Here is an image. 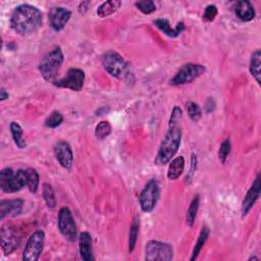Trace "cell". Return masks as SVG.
<instances>
[{
  "label": "cell",
  "instance_id": "obj_27",
  "mask_svg": "<svg viewBox=\"0 0 261 261\" xmlns=\"http://www.w3.org/2000/svg\"><path fill=\"white\" fill-rule=\"evenodd\" d=\"M26 172H27V187L29 188L31 193L36 194L38 192L39 185H40L39 173L37 172L36 169L31 167L27 168Z\"/></svg>",
  "mask_w": 261,
  "mask_h": 261
},
{
  "label": "cell",
  "instance_id": "obj_32",
  "mask_svg": "<svg viewBox=\"0 0 261 261\" xmlns=\"http://www.w3.org/2000/svg\"><path fill=\"white\" fill-rule=\"evenodd\" d=\"M135 6L144 15H151L156 11V6L153 2H151V0H143V2H137L135 4Z\"/></svg>",
  "mask_w": 261,
  "mask_h": 261
},
{
  "label": "cell",
  "instance_id": "obj_3",
  "mask_svg": "<svg viewBox=\"0 0 261 261\" xmlns=\"http://www.w3.org/2000/svg\"><path fill=\"white\" fill-rule=\"evenodd\" d=\"M102 65L104 70L112 77L124 82L134 81L133 74L124 58L116 51L110 50L103 54Z\"/></svg>",
  "mask_w": 261,
  "mask_h": 261
},
{
  "label": "cell",
  "instance_id": "obj_24",
  "mask_svg": "<svg viewBox=\"0 0 261 261\" xmlns=\"http://www.w3.org/2000/svg\"><path fill=\"white\" fill-rule=\"evenodd\" d=\"M11 133H12V137L14 139L15 144L20 148V149H24L27 147V143L26 140L23 138L24 135V130L22 128V126L17 122V121H12L11 125Z\"/></svg>",
  "mask_w": 261,
  "mask_h": 261
},
{
  "label": "cell",
  "instance_id": "obj_31",
  "mask_svg": "<svg viewBox=\"0 0 261 261\" xmlns=\"http://www.w3.org/2000/svg\"><path fill=\"white\" fill-rule=\"evenodd\" d=\"M62 122H63V115L61 114V112L55 110L51 112V114H49V116L46 118L45 126L49 128H55L59 126Z\"/></svg>",
  "mask_w": 261,
  "mask_h": 261
},
{
  "label": "cell",
  "instance_id": "obj_22",
  "mask_svg": "<svg viewBox=\"0 0 261 261\" xmlns=\"http://www.w3.org/2000/svg\"><path fill=\"white\" fill-rule=\"evenodd\" d=\"M121 6V2L119 0H109V2L103 3L98 9H97V16L101 19L106 18L114 14Z\"/></svg>",
  "mask_w": 261,
  "mask_h": 261
},
{
  "label": "cell",
  "instance_id": "obj_5",
  "mask_svg": "<svg viewBox=\"0 0 261 261\" xmlns=\"http://www.w3.org/2000/svg\"><path fill=\"white\" fill-rule=\"evenodd\" d=\"M0 187L5 193H16L27 187L26 169L20 168L14 171L11 167H6L0 172Z\"/></svg>",
  "mask_w": 261,
  "mask_h": 261
},
{
  "label": "cell",
  "instance_id": "obj_14",
  "mask_svg": "<svg viewBox=\"0 0 261 261\" xmlns=\"http://www.w3.org/2000/svg\"><path fill=\"white\" fill-rule=\"evenodd\" d=\"M72 13L68 9L61 7L53 8L49 12V24L53 31L59 32L64 29L69 21L71 20Z\"/></svg>",
  "mask_w": 261,
  "mask_h": 261
},
{
  "label": "cell",
  "instance_id": "obj_7",
  "mask_svg": "<svg viewBox=\"0 0 261 261\" xmlns=\"http://www.w3.org/2000/svg\"><path fill=\"white\" fill-rule=\"evenodd\" d=\"M160 196V188L155 180H150L139 195V203L144 212H152Z\"/></svg>",
  "mask_w": 261,
  "mask_h": 261
},
{
  "label": "cell",
  "instance_id": "obj_15",
  "mask_svg": "<svg viewBox=\"0 0 261 261\" xmlns=\"http://www.w3.org/2000/svg\"><path fill=\"white\" fill-rule=\"evenodd\" d=\"M259 196H260V175L258 173L242 202L243 218H245L249 213V211L253 208L256 201L259 199Z\"/></svg>",
  "mask_w": 261,
  "mask_h": 261
},
{
  "label": "cell",
  "instance_id": "obj_28",
  "mask_svg": "<svg viewBox=\"0 0 261 261\" xmlns=\"http://www.w3.org/2000/svg\"><path fill=\"white\" fill-rule=\"evenodd\" d=\"M42 194H43V198L45 200V203L47 205L48 208L53 209L56 206V198H55V194L53 191V188L50 184L48 183H44L42 186Z\"/></svg>",
  "mask_w": 261,
  "mask_h": 261
},
{
  "label": "cell",
  "instance_id": "obj_2",
  "mask_svg": "<svg viewBox=\"0 0 261 261\" xmlns=\"http://www.w3.org/2000/svg\"><path fill=\"white\" fill-rule=\"evenodd\" d=\"M182 141V129L179 125L169 126L165 137L163 138L156 158L155 163L157 165H165L171 161L177 154Z\"/></svg>",
  "mask_w": 261,
  "mask_h": 261
},
{
  "label": "cell",
  "instance_id": "obj_20",
  "mask_svg": "<svg viewBox=\"0 0 261 261\" xmlns=\"http://www.w3.org/2000/svg\"><path fill=\"white\" fill-rule=\"evenodd\" d=\"M185 169V158L183 156H178L169 162L168 170H167V178L171 181L178 180Z\"/></svg>",
  "mask_w": 261,
  "mask_h": 261
},
{
  "label": "cell",
  "instance_id": "obj_4",
  "mask_svg": "<svg viewBox=\"0 0 261 261\" xmlns=\"http://www.w3.org/2000/svg\"><path fill=\"white\" fill-rule=\"evenodd\" d=\"M64 60V55L60 47H55L41 59L39 63V72L47 82H54Z\"/></svg>",
  "mask_w": 261,
  "mask_h": 261
},
{
  "label": "cell",
  "instance_id": "obj_11",
  "mask_svg": "<svg viewBox=\"0 0 261 261\" xmlns=\"http://www.w3.org/2000/svg\"><path fill=\"white\" fill-rule=\"evenodd\" d=\"M44 241H45V234L43 231L38 230V231L34 232L30 236V238L27 242V245L24 249L23 260L37 261L40 258L41 253L43 251Z\"/></svg>",
  "mask_w": 261,
  "mask_h": 261
},
{
  "label": "cell",
  "instance_id": "obj_26",
  "mask_svg": "<svg viewBox=\"0 0 261 261\" xmlns=\"http://www.w3.org/2000/svg\"><path fill=\"white\" fill-rule=\"evenodd\" d=\"M200 205V197L199 195H195L193 200L191 201V204L189 206L188 212H187V225L191 228L193 227L196 216H197V212L199 210Z\"/></svg>",
  "mask_w": 261,
  "mask_h": 261
},
{
  "label": "cell",
  "instance_id": "obj_23",
  "mask_svg": "<svg viewBox=\"0 0 261 261\" xmlns=\"http://www.w3.org/2000/svg\"><path fill=\"white\" fill-rule=\"evenodd\" d=\"M209 234H210L209 229L207 227H203L201 232H200V234H199V237H198L197 241H196V244L194 246V249H193V252H192V256L190 258L191 261L197 259V257L199 256V253L201 252L203 246L205 245L206 241L208 240Z\"/></svg>",
  "mask_w": 261,
  "mask_h": 261
},
{
  "label": "cell",
  "instance_id": "obj_33",
  "mask_svg": "<svg viewBox=\"0 0 261 261\" xmlns=\"http://www.w3.org/2000/svg\"><path fill=\"white\" fill-rule=\"evenodd\" d=\"M231 150H232V143H231V140L228 138L222 143L219 150V158L222 161V163H226L231 153Z\"/></svg>",
  "mask_w": 261,
  "mask_h": 261
},
{
  "label": "cell",
  "instance_id": "obj_12",
  "mask_svg": "<svg viewBox=\"0 0 261 261\" xmlns=\"http://www.w3.org/2000/svg\"><path fill=\"white\" fill-rule=\"evenodd\" d=\"M0 242L6 255H10L17 250L20 244V237L15 228L4 226L0 231Z\"/></svg>",
  "mask_w": 261,
  "mask_h": 261
},
{
  "label": "cell",
  "instance_id": "obj_38",
  "mask_svg": "<svg viewBox=\"0 0 261 261\" xmlns=\"http://www.w3.org/2000/svg\"><path fill=\"white\" fill-rule=\"evenodd\" d=\"M9 96H10L9 92L5 88H2V90H0V100L5 101V100H7L9 98Z\"/></svg>",
  "mask_w": 261,
  "mask_h": 261
},
{
  "label": "cell",
  "instance_id": "obj_8",
  "mask_svg": "<svg viewBox=\"0 0 261 261\" xmlns=\"http://www.w3.org/2000/svg\"><path fill=\"white\" fill-rule=\"evenodd\" d=\"M173 257V249L168 243L152 240L146 244L145 260L169 261Z\"/></svg>",
  "mask_w": 261,
  "mask_h": 261
},
{
  "label": "cell",
  "instance_id": "obj_36",
  "mask_svg": "<svg viewBox=\"0 0 261 261\" xmlns=\"http://www.w3.org/2000/svg\"><path fill=\"white\" fill-rule=\"evenodd\" d=\"M196 169H197V156H196L195 153H192V157H191V166H190V170H189V173L186 178L187 182H190L192 181L195 172H196Z\"/></svg>",
  "mask_w": 261,
  "mask_h": 261
},
{
  "label": "cell",
  "instance_id": "obj_21",
  "mask_svg": "<svg viewBox=\"0 0 261 261\" xmlns=\"http://www.w3.org/2000/svg\"><path fill=\"white\" fill-rule=\"evenodd\" d=\"M261 53L260 50H256L252 53L250 64H249V70L252 75V77L255 79V81L260 85V73H261Z\"/></svg>",
  "mask_w": 261,
  "mask_h": 261
},
{
  "label": "cell",
  "instance_id": "obj_30",
  "mask_svg": "<svg viewBox=\"0 0 261 261\" xmlns=\"http://www.w3.org/2000/svg\"><path fill=\"white\" fill-rule=\"evenodd\" d=\"M187 111H188L189 117L195 122H197L202 116V111L200 106L193 101H189L187 103Z\"/></svg>",
  "mask_w": 261,
  "mask_h": 261
},
{
  "label": "cell",
  "instance_id": "obj_29",
  "mask_svg": "<svg viewBox=\"0 0 261 261\" xmlns=\"http://www.w3.org/2000/svg\"><path fill=\"white\" fill-rule=\"evenodd\" d=\"M111 133V125L107 120L100 121L95 127V136L96 138L103 140L108 137Z\"/></svg>",
  "mask_w": 261,
  "mask_h": 261
},
{
  "label": "cell",
  "instance_id": "obj_34",
  "mask_svg": "<svg viewBox=\"0 0 261 261\" xmlns=\"http://www.w3.org/2000/svg\"><path fill=\"white\" fill-rule=\"evenodd\" d=\"M219 14V10L216 8V6L214 5H209L206 7L204 13H203V21L205 23H211L215 20L216 16Z\"/></svg>",
  "mask_w": 261,
  "mask_h": 261
},
{
  "label": "cell",
  "instance_id": "obj_35",
  "mask_svg": "<svg viewBox=\"0 0 261 261\" xmlns=\"http://www.w3.org/2000/svg\"><path fill=\"white\" fill-rule=\"evenodd\" d=\"M182 114H183V111H182L181 107H179L178 105H175L173 108H172L171 114H170V118H169L168 125H169V126H176V125H178V123H179V122L181 121V119H182Z\"/></svg>",
  "mask_w": 261,
  "mask_h": 261
},
{
  "label": "cell",
  "instance_id": "obj_19",
  "mask_svg": "<svg viewBox=\"0 0 261 261\" xmlns=\"http://www.w3.org/2000/svg\"><path fill=\"white\" fill-rule=\"evenodd\" d=\"M235 14L243 22H250L255 18V10L247 0H241L236 4Z\"/></svg>",
  "mask_w": 261,
  "mask_h": 261
},
{
  "label": "cell",
  "instance_id": "obj_13",
  "mask_svg": "<svg viewBox=\"0 0 261 261\" xmlns=\"http://www.w3.org/2000/svg\"><path fill=\"white\" fill-rule=\"evenodd\" d=\"M54 154L58 163L65 169L71 170L74 164V153L71 145L65 142L60 141L54 146Z\"/></svg>",
  "mask_w": 261,
  "mask_h": 261
},
{
  "label": "cell",
  "instance_id": "obj_18",
  "mask_svg": "<svg viewBox=\"0 0 261 261\" xmlns=\"http://www.w3.org/2000/svg\"><path fill=\"white\" fill-rule=\"evenodd\" d=\"M153 24L166 36L176 38L180 36L185 31V25L184 23H179L175 28L170 27L169 22L166 19H157L153 22Z\"/></svg>",
  "mask_w": 261,
  "mask_h": 261
},
{
  "label": "cell",
  "instance_id": "obj_1",
  "mask_svg": "<svg viewBox=\"0 0 261 261\" xmlns=\"http://www.w3.org/2000/svg\"><path fill=\"white\" fill-rule=\"evenodd\" d=\"M43 23V15L39 9L31 5H21L15 9L11 17V27L19 35H30L38 31Z\"/></svg>",
  "mask_w": 261,
  "mask_h": 261
},
{
  "label": "cell",
  "instance_id": "obj_39",
  "mask_svg": "<svg viewBox=\"0 0 261 261\" xmlns=\"http://www.w3.org/2000/svg\"><path fill=\"white\" fill-rule=\"evenodd\" d=\"M258 259H259V258L256 257V256H252V257L249 258V260H258Z\"/></svg>",
  "mask_w": 261,
  "mask_h": 261
},
{
  "label": "cell",
  "instance_id": "obj_17",
  "mask_svg": "<svg viewBox=\"0 0 261 261\" xmlns=\"http://www.w3.org/2000/svg\"><path fill=\"white\" fill-rule=\"evenodd\" d=\"M79 251L83 260L91 261L93 257V248H92V238L88 232L81 233L79 237Z\"/></svg>",
  "mask_w": 261,
  "mask_h": 261
},
{
  "label": "cell",
  "instance_id": "obj_16",
  "mask_svg": "<svg viewBox=\"0 0 261 261\" xmlns=\"http://www.w3.org/2000/svg\"><path fill=\"white\" fill-rule=\"evenodd\" d=\"M24 201L22 199H8L0 202V220L7 216H17L23 211Z\"/></svg>",
  "mask_w": 261,
  "mask_h": 261
},
{
  "label": "cell",
  "instance_id": "obj_25",
  "mask_svg": "<svg viewBox=\"0 0 261 261\" xmlns=\"http://www.w3.org/2000/svg\"><path fill=\"white\" fill-rule=\"evenodd\" d=\"M139 230H140V220L135 216L132 225L129 228V236H128V252L132 253L136 247V243L139 236Z\"/></svg>",
  "mask_w": 261,
  "mask_h": 261
},
{
  "label": "cell",
  "instance_id": "obj_10",
  "mask_svg": "<svg viewBox=\"0 0 261 261\" xmlns=\"http://www.w3.org/2000/svg\"><path fill=\"white\" fill-rule=\"evenodd\" d=\"M58 230L60 234L71 242H74L77 238V226L73 218L72 211L68 207H61L58 212Z\"/></svg>",
  "mask_w": 261,
  "mask_h": 261
},
{
  "label": "cell",
  "instance_id": "obj_9",
  "mask_svg": "<svg viewBox=\"0 0 261 261\" xmlns=\"http://www.w3.org/2000/svg\"><path fill=\"white\" fill-rule=\"evenodd\" d=\"M85 72L78 68H71L67 75L59 80H55L53 85L57 88L69 89L71 91L79 92L83 89L85 83Z\"/></svg>",
  "mask_w": 261,
  "mask_h": 261
},
{
  "label": "cell",
  "instance_id": "obj_37",
  "mask_svg": "<svg viewBox=\"0 0 261 261\" xmlns=\"http://www.w3.org/2000/svg\"><path fill=\"white\" fill-rule=\"evenodd\" d=\"M215 106H216L215 100L212 97H208V99L205 101V104H204V110L206 113H210L215 109Z\"/></svg>",
  "mask_w": 261,
  "mask_h": 261
},
{
  "label": "cell",
  "instance_id": "obj_6",
  "mask_svg": "<svg viewBox=\"0 0 261 261\" xmlns=\"http://www.w3.org/2000/svg\"><path fill=\"white\" fill-rule=\"evenodd\" d=\"M206 72L204 65L199 63H186L176 74V76L169 81L172 86H180L192 83L196 79L201 77Z\"/></svg>",
  "mask_w": 261,
  "mask_h": 261
}]
</instances>
